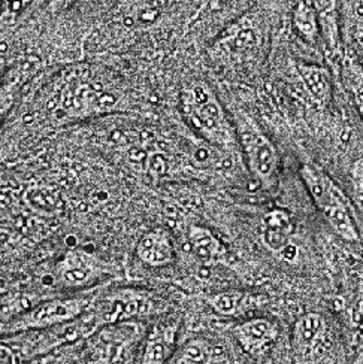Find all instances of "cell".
<instances>
[{
    "label": "cell",
    "mask_w": 363,
    "mask_h": 364,
    "mask_svg": "<svg viewBox=\"0 0 363 364\" xmlns=\"http://www.w3.org/2000/svg\"><path fill=\"white\" fill-rule=\"evenodd\" d=\"M229 361L224 348L205 336H193L177 345L169 364H211Z\"/></svg>",
    "instance_id": "obj_14"
},
{
    "label": "cell",
    "mask_w": 363,
    "mask_h": 364,
    "mask_svg": "<svg viewBox=\"0 0 363 364\" xmlns=\"http://www.w3.org/2000/svg\"><path fill=\"white\" fill-rule=\"evenodd\" d=\"M205 300L208 306L221 316H241L262 305V297L259 294L239 290L209 294L205 297Z\"/></svg>",
    "instance_id": "obj_17"
},
{
    "label": "cell",
    "mask_w": 363,
    "mask_h": 364,
    "mask_svg": "<svg viewBox=\"0 0 363 364\" xmlns=\"http://www.w3.org/2000/svg\"><path fill=\"white\" fill-rule=\"evenodd\" d=\"M239 154L251 178L263 190L277 187L280 176V153L269 136L256 121L247 115H238L233 119Z\"/></svg>",
    "instance_id": "obj_5"
},
{
    "label": "cell",
    "mask_w": 363,
    "mask_h": 364,
    "mask_svg": "<svg viewBox=\"0 0 363 364\" xmlns=\"http://www.w3.org/2000/svg\"><path fill=\"white\" fill-rule=\"evenodd\" d=\"M178 320H159L149 328L147 327L136 361L142 364L168 363L178 345Z\"/></svg>",
    "instance_id": "obj_10"
},
{
    "label": "cell",
    "mask_w": 363,
    "mask_h": 364,
    "mask_svg": "<svg viewBox=\"0 0 363 364\" xmlns=\"http://www.w3.org/2000/svg\"><path fill=\"white\" fill-rule=\"evenodd\" d=\"M298 70L311 97L322 105H326L332 95V80L329 70L322 66L308 63H299Z\"/></svg>",
    "instance_id": "obj_20"
},
{
    "label": "cell",
    "mask_w": 363,
    "mask_h": 364,
    "mask_svg": "<svg viewBox=\"0 0 363 364\" xmlns=\"http://www.w3.org/2000/svg\"><path fill=\"white\" fill-rule=\"evenodd\" d=\"M112 275V267L95 252L73 248L66 251L53 269L56 285L66 290H88Z\"/></svg>",
    "instance_id": "obj_8"
},
{
    "label": "cell",
    "mask_w": 363,
    "mask_h": 364,
    "mask_svg": "<svg viewBox=\"0 0 363 364\" xmlns=\"http://www.w3.org/2000/svg\"><path fill=\"white\" fill-rule=\"evenodd\" d=\"M145 331L147 324L138 318L100 326L83 341V361L96 364L135 363Z\"/></svg>",
    "instance_id": "obj_4"
},
{
    "label": "cell",
    "mask_w": 363,
    "mask_h": 364,
    "mask_svg": "<svg viewBox=\"0 0 363 364\" xmlns=\"http://www.w3.org/2000/svg\"><path fill=\"white\" fill-rule=\"evenodd\" d=\"M300 179L311 196L314 205L322 212L334 232L347 242H359L354 206L349 197L327 173L311 163L300 164Z\"/></svg>",
    "instance_id": "obj_3"
},
{
    "label": "cell",
    "mask_w": 363,
    "mask_h": 364,
    "mask_svg": "<svg viewBox=\"0 0 363 364\" xmlns=\"http://www.w3.org/2000/svg\"><path fill=\"white\" fill-rule=\"evenodd\" d=\"M327 338V324L319 312L300 315L292 330L293 354L298 361H308L319 355Z\"/></svg>",
    "instance_id": "obj_11"
},
{
    "label": "cell",
    "mask_w": 363,
    "mask_h": 364,
    "mask_svg": "<svg viewBox=\"0 0 363 364\" xmlns=\"http://www.w3.org/2000/svg\"><path fill=\"white\" fill-rule=\"evenodd\" d=\"M98 288L81 290L73 296H45L19 316L0 324V336L26 330L50 328L72 321L87 311Z\"/></svg>",
    "instance_id": "obj_6"
},
{
    "label": "cell",
    "mask_w": 363,
    "mask_h": 364,
    "mask_svg": "<svg viewBox=\"0 0 363 364\" xmlns=\"http://www.w3.org/2000/svg\"><path fill=\"white\" fill-rule=\"evenodd\" d=\"M179 114L199 138L220 153H239L233 121L214 90L205 82H191L179 95Z\"/></svg>",
    "instance_id": "obj_2"
},
{
    "label": "cell",
    "mask_w": 363,
    "mask_h": 364,
    "mask_svg": "<svg viewBox=\"0 0 363 364\" xmlns=\"http://www.w3.org/2000/svg\"><path fill=\"white\" fill-rule=\"evenodd\" d=\"M320 28V39L330 54L340 53V0H311Z\"/></svg>",
    "instance_id": "obj_18"
},
{
    "label": "cell",
    "mask_w": 363,
    "mask_h": 364,
    "mask_svg": "<svg viewBox=\"0 0 363 364\" xmlns=\"http://www.w3.org/2000/svg\"><path fill=\"white\" fill-rule=\"evenodd\" d=\"M154 294L138 288H117L111 291H98L84 312L87 321L98 330L100 326L123 320H141L142 315L154 311Z\"/></svg>",
    "instance_id": "obj_7"
},
{
    "label": "cell",
    "mask_w": 363,
    "mask_h": 364,
    "mask_svg": "<svg viewBox=\"0 0 363 364\" xmlns=\"http://www.w3.org/2000/svg\"><path fill=\"white\" fill-rule=\"evenodd\" d=\"M8 75V57L6 53L0 48V84L4 82Z\"/></svg>",
    "instance_id": "obj_26"
},
{
    "label": "cell",
    "mask_w": 363,
    "mask_h": 364,
    "mask_svg": "<svg viewBox=\"0 0 363 364\" xmlns=\"http://www.w3.org/2000/svg\"><path fill=\"white\" fill-rule=\"evenodd\" d=\"M33 0H5V8L6 12L11 15H17L20 12H23Z\"/></svg>",
    "instance_id": "obj_24"
},
{
    "label": "cell",
    "mask_w": 363,
    "mask_h": 364,
    "mask_svg": "<svg viewBox=\"0 0 363 364\" xmlns=\"http://www.w3.org/2000/svg\"><path fill=\"white\" fill-rule=\"evenodd\" d=\"M295 225L289 212L281 208L268 210L261 223L262 244L277 255H285L292 248Z\"/></svg>",
    "instance_id": "obj_13"
},
{
    "label": "cell",
    "mask_w": 363,
    "mask_h": 364,
    "mask_svg": "<svg viewBox=\"0 0 363 364\" xmlns=\"http://www.w3.org/2000/svg\"><path fill=\"white\" fill-rule=\"evenodd\" d=\"M232 335L246 354L251 357H263L277 343L280 338V327L270 318L256 316L236 323L232 327Z\"/></svg>",
    "instance_id": "obj_9"
},
{
    "label": "cell",
    "mask_w": 363,
    "mask_h": 364,
    "mask_svg": "<svg viewBox=\"0 0 363 364\" xmlns=\"http://www.w3.org/2000/svg\"><path fill=\"white\" fill-rule=\"evenodd\" d=\"M136 255L149 267L171 264L175 259V248L169 232L164 229L147 232L136 245Z\"/></svg>",
    "instance_id": "obj_15"
},
{
    "label": "cell",
    "mask_w": 363,
    "mask_h": 364,
    "mask_svg": "<svg viewBox=\"0 0 363 364\" xmlns=\"http://www.w3.org/2000/svg\"><path fill=\"white\" fill-rule=\"evenodd\" d=\"M261 32L251 17L235 21L219 39L214 51L219 57H226L232 62H239L250 57L261 43Z\"/></svg>",
    "instance_id": "obj_12"
},
{
    "label": "cell",
    "mask_w": 363,
    "mask_h": 364,
    "mask_svg": "<svg viewBox=\"0 0 363 364\" xmlns=\"http://www.w3.org/2000/svg\"><path fill=\"white\" fill-rule=\"evenodd\" d=\"M77 0H50L48 2V9L53 14H58V12H63L68 8H70Z\"/></svg>",
    "instance_id": "obj_25"
},
{
    "label": "cell",
    "mask_w": 363,
    "mask_h": 364,
    "mask_svg": "<svg viewBox=\"0 0 363 364\" xmlns=\"http://www.w3.org/2000/svg\"><path fill=\"white\" fill-rule=\"evenodd\" d=\"M24 199H26V203L30 206V209L45 215L57 214V212L63 206L60 191L56 190L54 187H47V186L28 188L27 193L24 194Z\"/></svg>",
    "instance_id": "obj_21"
},
{
    "label": "cell",
    "mask_w": 363,
    "mask_h": 364,
    "mask_svg": "<svg viewBox=\"0 0 363 364\" xmlns=\"http://www.w3.org/2000/svg\"><path fill=\"white\" fill-rule=\"evenodd\" d=\"M123 109V96L88 69L70 72L51 100V118L57 124L75 123Z\"/></svg>",
    "instance_id": "obj_1"
},
{
    "label": "cell",
    "mask_w": 363,
    "mask_h": 364,
    "mask_svg": "<svg viewBox=\"0 0 363 364\" xmlns=\"http://www.w3.org/2000/svg\"><path fill=\"white\" fill-rule=\"evenodd\" d=\"M292 24L296 35L308 45L320 41V28L311 0H295L292 11Z\"/></svg>",
    "instance_id": "obj_19"
},
{
    "label": "cell",
    "mask_w": 363,
    "mask_h": 364,
    "mask_svg": "<svg viewBox=\"0 0 363 364\" xmlns=\"http://www.w3.org/2000/svg\"><path fill=\"white\" fill-rule=\"evenodd\" d=\"M187 245L193 257L201 264L213 266L221 263L226 257V247L205 225H191L187 233Z\"/></svg>",
    "instance_id": "obj_16"
},
{
    "label": "cell",
    "mask_w": 363,
    "mask_h": 364,
    "mask_svg": "<svg viewBox=\"0 0 363 364\" xmlns=\"http://www.w3.org/2000/svg\"><path fill=\"white\" fill-rule=\"evenodd\" d=\"M42 297L35 293H0V324L19 316Z\"/></svg>",
    "instance_id": "obj_22"
},
{
    "label": "cell",
    "mask_w": 363,
    "mask_h": 364,
    "mask_svg": "<svg viewBox=\"0 0 363 364\" xmlns=\"http://www.w3.org/2000/svg\"><path fill=\"white\" fill-rule=\"evenodd\" d=\"M23 85V80L20 75L15 77H8L0 84V129H2L6 117L9 115L11 109L14 108L15 100H17L20 90Z\"/></svg>",
    "instance_id": "obj_23"
}]
</instances>
